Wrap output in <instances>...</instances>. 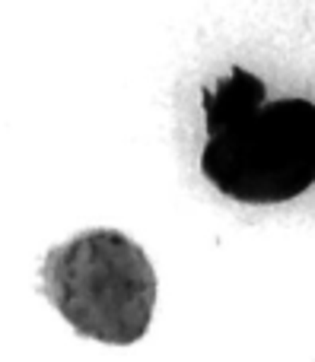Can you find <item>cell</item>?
<instances>
[{"instance_id":"6da1fadb","label":"cell","mask_w":315,"mask_h":362,"mask_svg":"<svg viewBox=\"0 0 315 362\" xmlns=\"http://www.w3.org/2000/svg\"><path fill=\"white\" fill-rule=\"evenodd\" d=\"M207 144L201 172L220 194L242 204H284L315 181L312 99H268L265 83L233 67L204 89Z\"/></svg>"},{"instance_id":"7a4b0ae2","label":"cell","mask_w":315,"mask_h":362,"mask_svg":"<svg viewBox=\"0 0 315 362\" xmlns=\"http://www.w3.org/2000/svg\"><path fill=\"white\" fill-rule=\"evenodd\" d=\"M42 280L74 331L99 344H137L153 321L156 274L144 248L118 229H89L51 248Z\"/></svg>"}]
</instances>
